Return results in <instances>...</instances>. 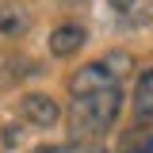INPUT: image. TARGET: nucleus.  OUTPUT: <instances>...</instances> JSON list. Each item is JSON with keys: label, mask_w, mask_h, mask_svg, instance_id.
I'll use <instances>...</instances> for the list:
<instances>
[{"label": "nucleus", "mask_w": 153, "mask_h": 153, "mask_svg": "<svg viewBox=\"0 0 153 153\" xmlns=\"http://www.w3.org/2000/svg\"><path fill=\"white\" fill-rule=\"evenodd\" d=\"M119 107H123V92L119 88L73 100V111H69V138H73V146H88L96 138H103L119 123Z\"/></svg>", "instance_id": "f257e3e1"}, {"label": "nucleus", "mask_w": 153, "mask_h": 153, "mask_svg": "<svg viewBox=\"0 0 153 153\" xmlns=\"http://www.w3.org/2000/svg\"><path fill=\"white\" fill-rule=\"evenodd\" d=\"M107 88H119V73L111 69V61H88V65H80L69 76L73 100H80V96H100V92H107Z\"/></svg>", "instance_id": "f03ea898"}, {"label": "nucleus", "mask_w": 153, "mask_h": 153, "mask_svg": "<svg viewBox=\"0 0 153 153\" xmlns=\"http://www.w3.org/2000/svg\"><path fill=\"white\" fill-rule=\"evenodd\" d=\"M19 115H23V123H31L38 130H50V126H57V119H61V103L50 92H27L19 100Z\"/></svg>", "instance_id": "7ed1b4c3"}, {"label": "nucleus", "mask_w": 153, "mask_h": 153, "mask_svg": "<svg viewBox=\"0 0 153 153\" xmlns=\"http://www.w3.org/2000/svg\"><path fill=\"white\" fill-rule=\"evenodd\" d=\"M88 42V31L80 27V23H57L54 31H50V54L57 57V61H65V57H73L80 46Z\"/></svg>", "instance_id": "20e7f679"}, {"label": "nucleus", "mask_w": 153, "mask_h": 153, "mask_svg": "<svg viewBox=\"0 0 153 153\" xmlns=\"http://www.w3.org/2000/svg\"><path fill=\"white\" fill-rule=\"evenodd\" d=\"M134 126H153V65H146L134 80Z\"/></svg>", "instance_id": "39448f33"}, {"label": "nucleus", "mask_w": 153, "mask_h": 153, "mask_svg": "<svg viewBox=\"0 0 153 153\" xmlns=\"http://www.w3.org/2000/svg\"><path fill=\"white\" fill-rule=\"evenodd\" d=\"M27 27H31V16H27L23 4H12V0L0 4V35L4 38H23Z\"/></svg>", "instance_id": "423d86ee"}, {"label": "nucleus", "mask_w": 153, "mask_h": 153, "mask_svg": "<svg viewBox=\"0 0 153 153\" xmlns=\"http://www.w3.org/2000/svg\"><path fill=\"white\" fill-rule=\"evenodd\" d=\"M123 153H153V134L134 126V134H130V142H126V149H123Z\"/></svg>", "instance_id": "0eeeda50"}, {"label": "nucleus", "mask_w": 153, "mask_h": 153, "mask_svg": "<svg viewBox=\"0 0 153 153\" xmlns=\"http://www.w3.org/2000/svg\"><path fill=\"white\" fill-rule=\"evenodd\" d=\"M107 4H111L115 12H130V8H134V4H138V0H107Z\"/></svg>", "instance_id": "6e6552de"}, {"label": "nucleus", "mask_w": 153, "mask_h": 153, "mask_svg": "<svg viewBox=\"0 0 153 153\" xmlns=\"http://www.w3.org/2000/svg\"><path fill=\"white\" fill-rule=\"evenodd\" d=\"M35 153H69V149H65V146H38Z\"/></svg>", "instance_id": "1a4fd4ad"}, {"label": "nucleus", "mask_w": 153, "mask_h": 153, "mask_svg": "<svg viewBox=\"0 0 153 153\" xmlns=\"http://www.w3.org/2000/svg\"><path fill=\"white\" fill-rule=\"evenodd\" d=\"M100 153H103V149H100Z\"/></svg>", "instance_id": "9d476101"}]
</instances>
